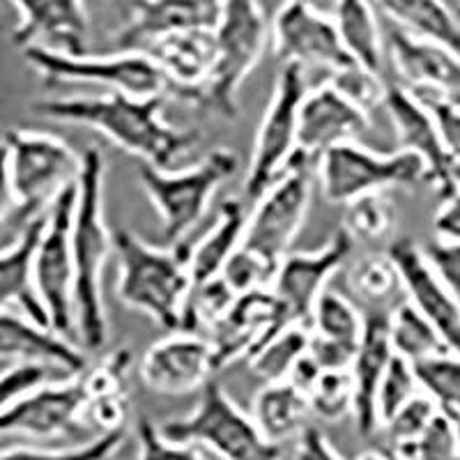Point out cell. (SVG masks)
I'll return each mask as SVG.
<instances>
[{
    "mask_svg": "<svg viewBox=\"0 0 460 460\" xmlns=\"http://www.w3.org/2000/svg\"><path fill=\"white\" fill-rule=\"evenodd\" d=\"M438 281L460 299V244L438 240L429 249H421Z\"/></svg>",
    "mask_w": 460,
    "mask_h": 460,
    "instance_id": "c3c4849f",
    "label": "cell"
},
{
    "mask_svg": "<svg viewBox=\"0 0 460 460\" xmlns=\"http://www.w3.org/2000/svg\"><path fill=\"white\" fill-rule=\"evenodd\" d=\"M352 244L355 242L350 235L339 228L318 252L288 253L281 258L270 290L281 299L293 323L309 327L315 302L327 290L332 277L350 258Z\"/></svg>",
    "mask_w": 460,
    "mask_h": 460,
    "instance_id": "2e32d148",
    "label": "cell"
},
{
    "mask_svg": "<svg viewBox=\"0 0 460 460\" xmlns=\"http://www.w3.org/2000/svg\"><path fill=\"white\" fill-rule=\"evenodd\" d=\"M309 93L306 72L299 65H283L272 100L267 104L253 143L252 164L244 180L249 200H258L277 182L297 152V115L304 94Z\"/></svg>",
    "mask_w": 460,
    "mask_h": 460,
    "instance_id": "7c38bea8",
    "label": "cell"
},
{
    "mask_svg": "<svg viewBox=\"0 0 460 460\" xmlns=\"http://www.w3.org/2000/svg\"><path fill=\"white\" fill-rule=\"evenodd\" d=\"M28 65L44 79V85L94 84L129 97L168 94V85L159 67L143 51H115L109 56H65L47 49H26Z\"/></svg>",
    "mask_w": 460,
    "mask_h": 460,
    "instance_id": "9c48e42d",
    "label": "cell"
},
{
    "mask_svg": "<svg viewBox=\"0 0 460 460\" xmlns=\"http://www.w3.org/2000/svg\"><path fill=\"white\" fill-rule=\"evenodd\" d=\"M295 460H343L339 451L330 445V439L324 438L318 429L306 426L297 439V451Z\"/></svg>",
    "mask_w": 460,
    "mask_h": 460,
    "instance_id": "816d5d0a",
    "label": "cell"
},
{
    "mask_svg": "<svg viewBox=\"0 0 460 460\" xmlns=\"http://www.w3.org/2000/svg\"><path fill=\"white\" fill-rule=\"evenodd\" d=\"M104 155L97 146L81 155V172L76 180V205L72 219L74 261V323L76 334L88 352L102 350L109 339L106 318L104 265L113 252V233L104 215Z\"/></svg>",
    "mask_w": 460,
    "mask_h": 460,
    "instance_id": "7a4b0ae2",
    "label": "cell"
},
{
    "mask_svg": "<svg viewBox=\"0 0 460 460\" xmlns=\"http://www.w3.org/2000/svg\"><path fill=\"white\" fill-rule=\"evenodd\" d=\"M332 19L339 32L341 47L350 56L352 63L380 74L385 53H382V32L376 5L371 0H336Z\"/></svg>",
    "mask_w": 460,
    "mask_h": 460,
    "instance_id": "f546056e",
    "label": "cell"
},
{
    "mask_svg": "<svg viewBox=\"0 0 460 460\" xmlns=\"http://www.w3.org/2000/svg\"><path fill=\"white\" fill-rule=\"evenodd\" d=\"M237 168L240 157L230 147H215L199 164L175 172L141 164L138 180L152 208L162 217L166 246L187 240L189 233L208 212L217 189L233 178Z\"/></svg>",
    "mask_w": 460,
    "mask_h": 460,
    "instance_id": "8992f818",
    "label": "cell"
},
{
    "mask_svg": "<svg viewBox=\"0 0 460 460\" xmlns=\"http://www.w3.org/2000/svg\"><path fill=\"white\" fill-rule=\"evenodd\" d=\"M118 256V295L168 332H182V314L191 290L189 252L191 242L172 246L147 244L131 230H113Z\"/></svg>",
    "mask_w": 460,
    "mask_h": 460,
    "instance_id": "3957f363",
    "label": "cell"
},
{
    "mask_svg": "<svg viewBox=\"0 0 460 460\" xmlns=\"http://www.w3.org/2000/svg\"><path fill=\"white\" fill-rule=\"evenodd\" d=\"M371 127V115L345 100L327 81L304 94L297 115V155L318 162L320 155L343 143H355Z\"/></svg>",
    "mask_w": 460,
    "mask_h": 460,
    "instance_id": "e0dca14e",
    "label": "cell"
},
{
    "mask_svg": "<svg viewBox=\"0 0 460 460\" xmlns=\"http://www.w3.org/2000/svg\"><path fill=\"white\" fill-rule=\"evenodd\" d=\"M311 414L323 421H341L355 410V385L350 371H323L306 392Z\"/></svg>",
    "mask_w": 460,
    "mask_h": 460,
    "instance_id": "f35d334b",
    "label": "cell"
},
{
    "mask_svg": "<svg viewBox=\"0 0 460 460\" xmlns=\"http://www.w3.org/2000/svg\"><path fill=\"white\" fill-rule=\"evenodd\" d=\"M451 419V424H454V433L456 439H458V447H460V414H447Z\"/></svg>",
    "mask_w": 460,
    "mask_h": 460,
    "instance_id": "9f6ffc18",
    "label": "cell"
},
{
    "mask_svg": "<svg viewBox=\"0 0 460 460\" xmlns=\"http://www.w3.org/2000/svg\"><path fill=\"white\" fill-rule=\"evenodd\" d=\"M315 172L324 200L334 205H348L359 196L389 191L392 187H417L426 182L424 162L412 152L377 155L357 141L320 155Z\"/></svg>",
    "mask_w": 460,
    "mask_h": 460,
    "instance_id": "ba28073f",
    "label": "cell"
},
{
    "mask_svg": "<svg viewBox=\"0 0 460 460\" xmlns=\"http://www.w3.org/2000/svg\"><path fill=\"white\" fill-rule=\"evenodd\" d=\"M330 84L343 94L345 100H350L352 104L359 106L361 111H367L368 115H371L373 109L385 104L387 84L380 79V74L361 67L357 63L348 65L339 72H332Z\"/></svg>",
    "mask_w": 460,
    "mask_h": 460,
    "instance_id": "f6af8a7d",
    "label": "cell"
},
{
    "mask_svg": "<svg viewBox=\"0 0 460 460\" xmlns=\"http://www.w3.org/2000/svg\"><path fill=\"white\" fill-rule=\"evenodd\" d=\"M224 0H137L129 23L115 35L118 51H146L159 37L182 31H212Z\"/></svg>",
    "mask_w": 460,
    "mask_h": 460,
    "instance_id": "44dd1931",
    "label": "cell"
},
{
    "mask_svg": "<svg viewBox=\"0 0 460 460\" xmlns=\"http://www.w3.org/2000/svg\"><path fill=\"white\" fill-rule=\"evenodd\" d=\"M293 323L281 299L267 288L237 295L224 318L205 334L217 371L237 359H249L274 334Z\"/></svg>",
    "mask_w": 460,
    "mask_h": 460,
    "instance_id": "5bb4252c",
    "label": "cell"
},
{
    "mask_svg": "<svg viewBox=\"0 0 460 460\" xmlns=\"http://www.w3.org/2000/svg\"><path fill=\"white\" fill-rule=\"evenodd\" d=\"M215 65L194 106L235 120L237 94L246 76L261 63L270 31L261 0H224L215 26Z\"/></svg>",
    "mask_w": 460,
    "mask_h": 460,
    "instance_id": "277c9868",
    "label": "cell"
},
{
    "mask_svg": "<svg viewBox=\"0 0 460 460\" xmlns=\"http://www.w3.org/2000/svg\"><path fill=\"white\" fill-rule=\"evenodd\" d=\"M272 49L281 65L324 67L330 72L352 65L341 47L334 19L311 5L309 0H286L274 14Z\"/></svg>",
    "mask_w": 460,
    "mask_h": 460,
    "instance_id": "4fadbf2b",
    "label": "cell"
},
{
    "mask_svg": "<svg viewBox=\"0 0 460 460\" xmlns=\"http://www.w3.org/2000/svg\"><path fill=\"white\" fill-rule=\"evenodd\" d=\"M361 330H364V314L357 309V304L327 288L311 311V334L357 348Z\"/></svg>",
    "mask_w": 460,
    "mask_h": 460,
    "instance_id": "836d02e7",
    "label": "cell"
},
{
    "mask_svg": "<svg viewBox=\"0 0 460 460\" xmlns=\"http://www.w3.org/2000/svg\"><path fill=\"white\" fill-rule=\"evenodd\" d=\"M246 228V208L240 199L221 203L217 224L191 244L189 252V277L191 283L219 277L226 261L240 249Z\"/></svg>",
    "mask_w": 460,
    "mask_h": 460,
    "instance_id": "83f0119b",
    "label": "cell"
},
{
    "mask_svg": "<svg viewBox=\"0 0 460 460\" xmlns=\"http://www.w3.org/2000/svg\"><path fill=\"white\" fill-rule=\"evenodd\" d=\"M389 311H364V330H361L359 343H357L355 359L348 368L352 385H355L352 417H355L357 433L361 438H371L377 430V385L394 357L392 341H389Z\"/></svg>",
    "mask_w": 460,
    "mask_h": 460,
    "instance_id": "d4e9b609",
    "label": "cell"
},
{
    "mask_svg": "<svg viewBox=\"0 0 460 460\" xmlns=\"http://www.w3.org/2000/svg\"><path fill=\"white\" fill-rule=\"evenodd\" d=\"M419 389L417 376H414V368L410 361L401 359V357L394 355L389 361L387 371L382 376L380 385H377L376 394V417H377V429L387 424L389 419L398 412V410L405 405V402L412 401Z\"/></svg>",
    "mask_w": 460,
    "mask_h": 460,
    "instance_id": "ab89813d",
    "label": "cell"
},
{
    "mask_svg": "<svg viewBox=\"0 0 460 460\" xmlns=\"http://www.w3.org/2000/svg\"><path fill=\"white\" fill-rule=\"evenodd\" d=\"M389 53L402 81L398 85L405 90H433L456 100L460 97V53L454 49L394 26L389 31Z\"/></svg>",
    "mask_w": 460,
    "mask_h": 460,
    "instance_id": "603a6c76",
    "label": "cell"
},
{
    "mask_svg": "<svg viewBox=\"0 0 460 460\" xmlns=\"http://www.w3.org/2000/svg\"><path fill=\"white\" fill-rule=\"evenodd\" d=\"M85 389L79 376L65 382H42L0 412V435L51 439L84 426Z\"/></svg>",
    "mask_w": 460,
    "mask_h": 460,
    "instance_id": "9a60e30c",
    "label": "cell"
},
{
    "mask_svg": "<svg viewBox=\"0 0 460 460\" xmlns=\"http://www.w3.org/2000/svg\"><path fill=\"white\" fill-rule=\"evenodd\" d=\"M127 433H100L85 445L72 449H31V447H14L0 451V460H111L125 445Z\"/></svg>",
    "mask_w": 460,
    "mask_h": 460,
    "instance_id": "60d3db41",
    "label": "cell"
},
{
    "mask_svg": "<svg viewBox=\"0 0 460 460\" xmlns=\"http://www.w3.org/2000/svg\"><path fill=\"white\" fill-rule=\"evenodd\" d=\"M19 23L12 31L16 49H47L65 56L88 53V14L84 0H12Z\"/></svg>",
    "mask_w": 460,
    "mask_h": 460,
    "instance_id": "ffe728a7",
    "label": "cell"
},
{
    "mask_svg": "<svg viewBox=\"0 0 460 460\" xmlns=\"http://www.w3.org/2000/svg\"><path fill=\"white\" fill-rule=\"evenodd\" d=\"M138 460H208L196 445L172 442L159 433V426L143 417L138 421Z\"/></svg>",
    "mask_w": 460,
    "mask_h": 460,
    "instance_id": "7dc6e473",
    "label": "cell"
},
{
    "mask_svg": "<svg viewBox=\"0 0 460 460\" xmlns=\"http://www.w3.org/2000/svg\"><path fill=\"white\" fill-rule=\"evenodd\" d=\"M235 299L237 295L230 290V286L221 277L191 283L187 304H184L182 332L205 336L209 327H215L224 318L226 311L233 306Z\"/></svg>",
    "mask_w": 460,
    "mask_h": 460,
    "instance_id": "d590c367",
    "label": "cell"
},
{
    "mask_svg": "<svg viewBox=\"0 0 460 460\" xmlns=\"http://www.w3.org/2000/svg\"><path fill=\"white\" fill-rule=\"evenodd\" d=\"M3 146L7 150L12 203L22 226L47 215L58 194L79 180L81 155L53 134L12 129Z\"/></svg>",
    "mask_w": 460,
    "mask_h": 460,
    "instance_id": "5b68a950",
    "label": "cell"
},
{
    "mask_svg": "<svg viewBox=\"0 0 460 460\" xmlns=\"http://www.w3.org/2000/svg\"><path fill=\"white\" fill-rule=\"evenodd\" d=\"M277 267L279 265L265 261L262 256L249 252L246 246L240 244V249L226 261L219 277L228 283L233 293L244 295L253 293V290H267V288H272Z\"/></svg>",
    "mask_w": 460,
    "mask_h": 460,
    "instance_id": "7bdbcfd3",
    "label": "cell"
},
{
    "mask_svg": "<svg viewBox=\"0 0 460 460\" xmlns=\"http://www.w3.org/2000/svg\"><path fill=\"white\" fill-rule=\"evenodd\" d=\"M217 373L208 339L189 332H172L147 348L141 359L146 387L166 396L199 392Z\"/></svg>",
    "mask_w": 460,
    "mask_h": 460,
    "instance_id": "d6986e66",
    "label": "cell"
},
{
    "mask_svg": "<svg viewBox=\"0 0 460 460\" xmlns=\"http://www.w3.org/2000/svg\"><path fill=\"white\" fill-rule=\"evenodd\" d=\"M315 164L295 152V157L277 182L256 200V208L246 217L242 246L265 261L279 265L299 235L314 194Z\"/></svg>",
    "mask_w": 460,
    "mask_h": 460,
    "instance_id": "8fae6325",
    "label": "cell"
},
{
    "mask_svg": "<svg viewBox=\"0 0 460 460\" xmlns=\"http://www.w3.org/2000/svg\"><path fill=\"white\" fill-rule=\"evenodd\" d=\"M456 3H458V5H460V0H456Z\"/></svg>",
    "mask_w": 460,
    "mask_h": 460,
    "instance_id": "680465c9",
    "label": "cell"
},
{
    "mask_svg": "<svg viewBox=\"0 0 460 460\" xmlns=\"http://www.w3.org/2000/svg\"><path fill=\"white\" fill-rule=\"evenodd\" d=\"M215 31V28H212ZM182 31L159 37L146 49V56L159 67L166 79L168 93L194 106L200 90L208 84L215 65V32Z\"/></svg>",
    "mask_w": 460,
    "mask_h": 460,
    "instance_id": "cb8c5ba5",
    "label": "cell"
},
{
    "mask_svg": "<svg viewBox=\"0 0 460 460\" xmlns=\"http://www.w3.org/2000/svg\"><path fill=\"white\" fill-rule=\"evenodd\" d=\"M389 341L394 355L410 364L447 352L445 343L435 334L433 324L410 299L389 311Z\"/></svg>",
    "mask_w": 460,
    "mask_h": 460,
    "instance_id": "1f68e13d",
    "label": "cell"
},
{
    "mask_svg": "<svg viewBox=\"0 0 460 460\" xmlns=\"http://www.w3.org/2000/svg\"><path fill=\"white\" fill-rule=\"evenodd\" d=\"M385 109L392 118L394 131L398 138V150L412 152L426 166V184L435 189L442 196H449L454 191L449 178L451 162L447 157L445 147L439 143L438 129L429 111L414 100L410 90L402 85H387L385 94Z\"/></svg>",
    "mask_w": 460,
    "mask_h": 460,
    "instance_id": "7402d4cb",
    "label": "cell"
},
{
    "mask_svg": "<svg viewBox=\"0 0 460 460\" xmlns=\"http://www.w3.org/2000/svg\"><path fill=\"white\" fill-rule=\"evenodd\" d=\"M394 26L460 53V26L442 0H371Z\"/></svg>",
    "mask_w": 460,
    "mask_h": 460,
    "instance_id": "4dcf8cb0",
    "label": "cell"
},
{
    "mask_svg": "<svg viewBox=\"0 0 460 460\" xmlns=\"http://www.w3.org/2000/svg\"><path fill=\"white\" fill-rule=\"evenodd\" d=\"M306 345H309V327L290 323L265 345H261L246 361L252 371L265 382H283L290 377L295 364L302 359Z\"/></svg>",
    "mask_w": 460,
    "mask_h": 460,
    "instance_id": "d6a6232c",
    "label": "cell"
},
{
    "mask_svg": "<svg viewBox=\"0 0 460 460\" xmlns=\"http://www.w3.org/2000/svg\"><path fill=\"white\" fill-rule=\"evenodd\" d=\"M389 456H392V460H401V458H396V456H394V454H389Z\"/></svg>",
    "mask_w": 460,
    "mask_h": 460,
    "instance_id": "6f0895ef",
    "label": "cell"
},
{
    "mask_svg": "<svg viewBox=\"0 0 460 460\" xmlns=\"http://www.w3.org/2000/svg\"><path fill=\"white\" fill-rule=\"evenodd\" d=\"M435 233L439 240L456 242L460 244V194L451 191L449 196H442L438 212H435Z\"/></svg>",
    "mask_w": 460,
    "mask_h": 460,
    "instance_id": "f907efd6",
    "label": "cell"
},
{
    "mask_svg": "<svg viewBox=\"0 0 460 460\" xmlns=\"http://www.w3.org/2000/svg\"><path fill=\"white\" fill-rule=\"evenodd\" d=\"M412 368L419 389L433 398L439 412L460 414V357L445 352L417 361Z\"/></svg>",
    "mask_w": 460,
    "mask_h": 460,
    "instance_id": "74e56055",
    "label": "cell"
},
{
    "mask_svg": "<svg viewBox=\"0 0 460 460\" xmlns=\"http://www.w3.org/2000/svg\"><path fill=\"white\" fill-rule=\"evenodd\" d=\"M159 433L172 442L208 447L221 460H283L281 447L258 430L252 414H246L217 380L200 389L194 412L168 419L159 426Z\"/></svg>",
    "mask_w": 460,
    "mask_h": 460,
    "instance_id": "52a82bcc",
    "label": "cell"
},
{
    "mask_svg": "<svg viewBox=\"0 0 460 460\" xmlns=\"http://www.w3.org/2000/svg\"><path fill=\"white\" fill-rule=\"evenodd\" d=\"M47 368L49 367H40V364H14L0 373V412L19 396L47 382Z\"/></svg>",
    "mask_w": 460,
    "mask_h": 460,
    "instance_id": "681fc988",
    "label": "cell"
},
{
    "mask_svg": "<svg viewBox=\"0 0 460 460\" xmlns=\"http://www.w3.org/2000/svg\"><path fill=\"white\" fill-rule=\"evenodd\" d=\"M44 224L47 215L28 221L26 226H22L19 240L7 249H0V311L19 306L31 323L49 330L47 309L32 281V258H35L37 242L42 237Z\"/></svg>",
    "mask_w": 460,
    "mask_h": 460,
    "instance_id": "4316f807",
    "label": "cell"
},
{
    "mask_svg": "<svg viewBox=\"0 0 460 460\" xmlns=\"http://www.w3.org/2000/svg\"><path fill=\"white\" fill-rule=\"evenodd\" d=\"M12 208H14V203H12L10 171H7V150L5 146L0 143V226L5 224Z\"/></svg>",
    "mask_w": 460,
    "mask_h": 460,
    "instance_id": "f5cc1de1",
    "label": "cell"
},
{
    "mask_svg": "<svg viewBox=\"0 0 460 460\" xmlns=\"http://www.w3.org/2000/svg\"><path fill=\"white\" fill-rule=\"evenodd\" d=\"M348 288L352 297L368 306V311H389L382 309V304H387L401 290L402 281L392 258L385 253L357 261L348 272Z\"/></svg>",
    "mask_w": 460,
    "mask_h": 460,
    "instance_id": "e575fe53",
    "label": "cell"
},
{
    "mask_svg": "<svg viewBox=\"0 0 460 460\" xmlns=\"http://www.w3.org/2000/svg\"><path fill=\"white\" fill-rule=\"evenodd\" d=\"M387 256L401 274L410 302L433 324L435 334L445 343L447 352L460 357V299L447 290L430 270L424 252L410 237L392 242Z\"/></svg>",
    "mask_w": 460,
    "mask_h": 460,
    "instance_id": "ac0fdd59",
    "label": "cell"
},
{
    "mask_svg": "<svg viewBox=\"0 0 460 460\" xmlns=\"http://www.w3.org/2000/svg\"><path fill=\"white\" fill-rule=\"evenodd\" d=\"M394 224H396V208L387 191L359 196L345 205L343 230L352 242L385 240L394 230Z\"/></svg>",
    "mask_w": 460,
    "mask_h": 460,
    "instance_id": "8d00e7d4",
    "label": "cell"
},
{
    "mask_svg": "<svg viewBox=\"0 0 460 460\" xmlns=\"http://www.w3.org/2000/svg\"><path fill=\"white\" fill-rule=\"evenodd\" d=\"M392 454L401 460H460V447L451 419L445 412H438L429 429L414 442L394 447Z\"/></svg>",
    "mask_w": 460,
    "mask_h": 460,
    "instance_id": "b9f144b4",
    "label": "cell"
},
{
    "mask_svg": "<svg viewBox=\"0 0 460 460\" xmlns=\"http://www.w3.org/2000/svg\"><path fill=\"white\" fill-rule=\"evenodd\" d=\"M76 205V182L65 187L47 212L42 237L32 258V281L47 309L49 330L53 334H76L74 323V261L72 219Z\"/></svg>",
    "mask_w": 460,
    "mask_h": 460,
    "instance_id": "30bf717a",
    "label": "cell"
},
{
    "mask_svg": "<svg viewBox=\"0 0 460 460\" xmlns=\"http://www.w3.org/2000/svg\"><path fill=\"white\" fill-rule=\"evenodd\" d=\"M0 359L58 367L69 376H79L88 368L84 352L76 345L12 311H0Z\"/></svg>",
    "mask_w": 460,
    "mask_h": 460,
    "instance_id": "484cf974",
    "label": "cell"
},
{
    "mask_svg": "<svg viewBox=\"0 0 460 460\" xmlns=\"http://www.w3.org/2000/svg\"><path fill=\"white\" fill-rule=\"evenodd\" d=\"M311 417L309 398L293 382H265L253 398V424L272 445L299 438Z\"/></svg>",
    "mask_w": 460,
    "mask_h": 460,
    "instance_id": "f1b7e54d",
    "label": "cell"
},
{
    "mask_svg": "<svg viewBox=\"0 0 460 460\" xmlns=\"http://www.w3.org/2000/svg\"><path fill=\"white\" fill-rule=\"evenodd\" d=\"M166 94L129 97L109 93L102 97H67L37 102L32 109L44 118L102 131L113 146L129 152L143 164L159 171L172 166L200 146V129H180L164 120Z\"/></svg>",
    "mask_w": 460,
    "mask_h": 460,
    "instance_id": "6da1fadb",
    "label": "cell"
},
{
    "mask_svg": "<svg viewBox=\"0 0 460 460\" xmlns=\"http://www.w3.org/2000/svg\"><path fill=\"white\" fill-rule=\"evenodd\" d=\"M449 178H451V187H454V191H458V194H460V162L451 164Z\"/></svg>",
    "mask_w": 460,
    "mask_h": 460,
    "instance_id": "db71d44e",
    "label": "cell"
},
{
    "mask_svg": "<svg viewBox=\"0 0 460 460\" xmlns=\"http://www.w3.org/2000/svg\"><path fill=\"white\" fill-rule=\"evenodd\" d=\"M355 460H392V456L382 454V451H364Z\"/></svg>",
    "mask_w": 460,
    "mask_h": 460,
    "instance_id": "11a10c76",
    "label": "cell"
},
{
    "mask_svg": "<svg viewBox=\"0 0 460 460\" xmlns=\"http://www.w3.org/2000/svg\"><path fill=\"white\" fill-rule=\"evenodd\" d=\"M438 412L439 410L433 402V398L426 396L424 392H419L417 396L410 402H405V405H402L382 429L389 433L394 447L408 445V442H414L419 435L429 429V424L433 421Z\"/></svg>",
    "mask_w": 460,
    "mask_h": 460,
    "instance_id": "bcb514c9",
    "label": "cell"
},
{
    "mask_svg": "<svg viewBox=\"0 0 460 460\" xmlns=\"http://www.w3.org/2000/svg\"><path fill=\"white\" fill-rule=\"evenodd\" d=\"M419 104L430 113L438 129V137L451 164L460 162V102L449 94L433 93V90H417L410 93Z\"/></svg>",
    "mask_w": 460,
    "mask_h": 460,
    "instance_id": "ee69618b",
    "label": "cell"
}]
</instances>
